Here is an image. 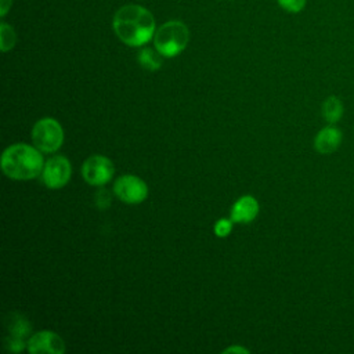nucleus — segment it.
Segmentation results:
<instances>
[{
    "mask_svg": "<svg viewBox=\"0 0 354 354\" xmlns=\"http://www.w3.org/2000/svg\"><path fill=\"white\" fill-rule=\"evenodd\" d=\"M116 36L127 46L140 47L153 39L155 18L149 10L140 4L120 7L112 21Z\"/></svg>",
    "mask_w": 354,
    "mask_h": 354,
    "instance_id": "obj_1",
    "label": "nucleus"
},
{
    "mask_svg": "<svg viewBox=\"0 0 354 354\" xmlns=\"http://www.w3.org/2000/svg\"><path fill=\"white\" fill-rule=\"evenodd\" d=\"M43 156L36 147L15 144L1 155V170L12 180L35 178L43 171Z\"/></svg>",
    "mask_w": 354,
    "mask_h": 354,
    "instance_id": "obj_2",
    "label": "nucleus"
},
{
    "mask_svg": "<svg viewBox=\"0 0 354 354\" xmlns=\"http://www.w3.org/2000/svg\"><path fill=\"white\" fill-rule=\"evenodd\" d=\"M189 41V30L181 21H169L160 25L153 35L155 48L167 58L180 54Z\"/></svg>",
    "mask_w": 354,
    "mask_h": 354,
    "instance_id": "obj_3",
    "label": "nucleus"
},
{
    "mask_svg": "<svg viewBox=\"0 0 354 354\" xmlns=\"http://www.w3.org/2000/svg\"><path fill=\"white\" fill-rule=\"evenodd\" d=\"M32 141L41 152H55L64 141L61 124L53 118H43L37 120L32 129Z\"/></svg>",
    "mask_w": 354,
    "mask_h": 354,
    "instance_id": "obj_4",
    "label": "nucleus"
},
{
    "mask_svg": "<svg viewBox=\"0 0 354 354\" xmlns=\"http://www.w3.org/2000/svg\"><path fill=\"white\" fill-rule=\"evenodd\" d=\"M113 192L120 201L130 205H137L145 201L148 195V187L140 177L126 174L115 181Z\"/></svg>",
    "mask_w": 354,
    "mask_h": 354,
    "instance_id": "obj_5",
    "label": "nucleus"
},
{
    "mask_svg": "<svg viewBox=\"0 0 354 354\" xmlns=\"http://www.w3.org/2000/svg\"><path fill=\"white\" fill-rule=\"evenodd\" d=\"M113 163L102 155L87 158L82 166V174L86 183L91 185H104L113 176Z\"/></svg>",
    "mask_w": 354,
    "mask_h": 354,
    "instance_id": "obj_6",
    "label": "nucleus"
},
{
    "mask_svg": "<svg viewBox=\"0 0 354 354\" xmlns=\"http://www.w3.org/2000/svg\"><path fill=\"white\" fill-rule=\"evenodd\" d=\"M72 174L71 162L61 155L50 158L43 167L41 177L44 184L51 189H58L64 187Z\"/></svg>",
    "mask_w": 354,
    "mask_h": 354,
    "instance_id": "obj_7",
    "label": "nucleus"
},
{
    "mask_svg": "<svg viewBox=\"0 0 354 354\" xmlns=\"http://www.w3.org/2000/svg\"><path fill=\"white\" fill-rule=\"evenodd\" d=\"M28 351L30 354L50 353V354H62L65 351V343L55 332L41 330L29 337L26 343Z\"/></svg>",
    "mask_w": 354,
    "mask_h": 354,
    "instance_id": "obj_8",
    "label": "nucleus"
},
{
    "mask_svg": "<svg viewBox=\"0 0 354 354\" xmlns=\"http://www.w3.org/2000/svg\"><path fill=\"white\" fill-rule=\"evenodd\" d=\"M342 140H343L342 130L335 124H329L317 133L314 138V148L317 152L322 155H329L339 149Z\"/></svg>",
    "mask_w": 354,
    "mask_h": 354,
    "instance_id": "obj_9",
    "label": "nucleus"
},
{
    "mask_svg": "<svg viewBox=\"0 0 354 354\" xmlns=\"http://www.w3.org/2000/svg\"><path fill=\"white\" fill-rule=\"evenodd\" d=\"M259 213V203L250 195L241 196L231 207V220L234 223H250Z\"/></svg>",
    "mask_w": 354,
    "mask_h": 354,
    "instance_id": "obj_10",
    "label": "nucleus"
},
{
    "mask_svg": "<svg viewBox=\"0 0 354 354\" xmlns=\"http://www.w3.org/2000/svg\"><path fill=\"white\" fill-rule=\"evenodd\" d=\"M343 112H344L343 102L337 95H329L324 100L321 106V113L324 120L328 122L329 124H336L342 119Z\"/></svg>",
    "mask_w": 354,
    "mask_h": 354,
    "instance_id": "obj_11",
    "label": "nucleus"
},
{
    "mask_svg": "<svg viewBox=\"0 0 354 354\" xmlns=\"http://www.w3.org/2000/svg\"><path fill=\"white\" fill-rule=\"evenodd\" d=\"M7 329L11 336L24 339L30 333L32 328H30L29 321L24 315H21L18 313H12L10 315V319L7 321Z\"/></svg>",
    "mask_w": 354,
    "mask_h": 354,
    "instance_id": "obj_12",
    "label": "nucleus"
},
{
    "mask_svg": "<svg viewBox=\"0 0 354 354\" xmlns=\"http://www.w3.org/2000/svg\"><path fill=\"white\" fill-rule=\"evenodd\" d=\"M162 54L155 48H142L138 53V62L142 68L148 71H158L162 66Z\"/></svg>",
    "mask_w": 354,
    "mask_h": 354,
    "instance_id": "obj_13",
    "label": "nucleus"
},
{
    "mask_svg": "<svg viewBox=\"0 0 354 354\" xmlns=\"http://www.w3.org/2000/svg\"><path fill=\"white\" fill-rule=\"evenodd\" d=\"M17 41V35L15 30L12 29L11 25L1 22L0 24V48L3 53L10 51Z\"/></svg>",
    "mask_w": 354,
    "mask_h": 354,
    "instance_id": "obj_14",
    "label": "nucleus"
},
{
    "mask_svg": "<svg viewBox=\"0 0 354 354\" xmlns=\"http://www.w3.org/2000/svg\"><path fill=\"white\" fill-rule=\"evenodd\" d=\"M232 228V220L231 218H220L214 224V234L218 238H224L231 232Z\"/></svg>",
    "mask_w": 354,
    "mask_h": 354,
    "instance_id": "obj_15",
    "label": "nucleus"
},
{
    "mask_svg": "<svg viewBox=\"0 0 354 354\" xmlns=\"http://www.w3.org/2000/svg\"><path fill=\"white\" fill-rule=\"evenodd\" d=\"M277 1L288 12H300L304 8L307 0H277Z\"/></svg>",
    "mask_w": 354,
    "mask_h": 354,
    "instance_id": "obj_16",
    "label": "nucleus"
},
{
    "mask_svg": "<svg viewBox=\"0 0 354 354\" xmlns=\"http://www.w3.org/2000/svg\"><path fill=\"white\" fill-rule=\"evenodd\" d=\"M6 347H7L10 351L18 353V351L24 350L25 342H24V339H21V337H17V336H11V335H10V336L6 339Z\"/></svg>",
    "mask_w": 354,
    "mask_h": 354,
    "instance_id": "obj_17",
    "label": "nucleus"
},
{
    "mask_svg": "<svg viewBox=\"0 0 354 354\" xmlns=\"http://www.w3.org/2000/svg\"><path fill=\"white\" fill-rule=\"evenodd\" d=\"M109 203H111V198L108 196V192H106V191L102 189V191L97 192V206H98L100 209L108 207Z\"/></svg>",
    "mask_w": 354,
    "mask_h": 354,
    "instance_id": "obj_18",
    "label": "nucleus"
},
{
    "mask_svg": "<svg viewBox=\"0 0 354 354\" xmlns=\"http://www.w3.org/2000/svg\"><path fill=\"white\" fill-rule=\"evenodd\" d=\"M11 3H12V0H0V15L1 17H6L8 10L11 8Z\"/></svg>",
    "mask_w": 354,
    "mask_h": 354,
    "instance_id": "obj_19",
    "label": "nucleus"
},
{
    "mask_svg": "<svg viewBox=\"0 0 354 354\" xmlns=\"http://www.w3.org/2000/svg\"><path fill=\"white\" fill-rule=\"evenodd\" d=\"M224 353H249V350L248 348H245V347H241V346H232V347H228V348H225L224 350Z\"/></svg>",
    "mask_w": 354,
    "mask_h": 354,
    "instance_id": "obj_20",
    "label": "nucleus"
}]
</instances>
